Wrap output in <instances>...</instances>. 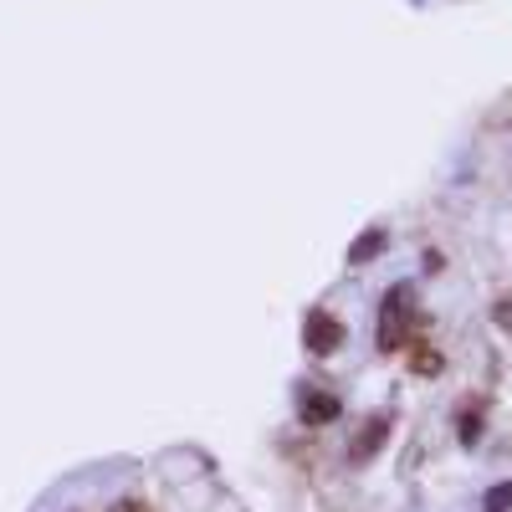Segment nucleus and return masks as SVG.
I'll return each mask as SVG.
<instances>
[{
    "mask_svg": "<svg viewBox=\"0 0 512 512\" xmlns=\"http://www.w3.org/2000/svg\"><path fill=\"white\" fill-rule=\"evenodd\" d=\"M410 318H415V287L400 282V287L384 292V303H379V354H400L405 349Z\"/></svg>",
    "mask_w": 512,
    "mask_h": 512,
    "instance_id": "f257e3e1",
    "label": "nucleus"
},
{
    "mask_svg": "<svg viewBox=\"0 0 512 512\" xmlns=\"http://www.w3.org/2000/svg\"><path fill=\"white\" fill-rule=\"evenodd\" d=\"M303 349L318 354V359L338 354V349H344V323H338L328 308H313V313L303 318Z\"/></svg>",
    "mask_w": 512,
    "mask_h": 512,
    "instance_id": "f03ea898",
    "label": "nucleus"
},
{
    "mask_svg": "<svg viewBox=\"0 0 512 512\" xmlns=\"http://www.w3.org/2000/svg\"><path fill=\"white\" fill-rule=\"evenodd\" d=\"M344 415V400L333 390H318V384H297V420L303 425H333Z\"/></svg>",
    "mask_w": 512,
    "mask_h": 512,
    "instance_id": "7ed1b4c3",
    "label": "nucleus"
},
{
    "mask_svg": "<svg viewBox=\"0 0 512 512\" xmlns=\"http://www.w3.org/2000/svg\"><path fill=\"white\" fill-rule=\"evenodd\" d=\"M390 425H395V415H390V410L369 415V420H364V431H359V436H354V446H349V461H354V466H364L384 441H390Z\"/></svg>",
    "mask_w": 512,
    "mask_h": 512,
    "instance_id": "20e7f679",
    "label": "nucleus"
},
{
    "mask_svg": "<svg viewBox=\"0 0 512 512\" xmlns=\"http://www.w3.org/2000/svg\"><path fill=\"white\" fill-rule=\"evenodd\" d=\"M379 251H384V231H369V236H359V241L349 246V262H354V267H364V262H374Z\"/></svg>",
    "mask_w": 512,
    "mask_h": 512,
    "instance_id": "39448f33",
    "label": "nucleus"
},
{
    "mask_svg": "<svg viewBox=\"0 0 512 512\" xmlns=\"http://www.w3.org/2000/svg\"><path fill=\"white\" fill-rule=\"evenodd\" d=\"M456 425H461V446H477V441H482V415H477V410H461Z\"/></svg>",
    "mask_w": 512,
    "mask_h": 512,
    "instance_id": "423d86ee",
    "label": "nucleus"
},
{
    "mask_svg": "<svg viewBox=\"0 0 512 512\" xmlns=\"http://www.w3.org/2000/svg\"><path fill=\"white\" fill-rule=\"evenodd\" d=\"M410 364H415V374H441V354L431 344H415V359Z\"/></svg>",
    "mask_w": 512,
    "mask_h": 512,
    "instance_id": "0eeeda50",
    "label": "nucleus"
},
{
    "mask_svg": "<svg viewBox=\"0 0 512 512\" xmlns=\"http://www.w3.org/2000/svg\"><path fill=\"white\" fill-rule=\"evenodd\" d=\"M482 512H512V482L492 487V492L482 497Z\"/></svg>",
    "mask_w": 512,
    "mask_h": 512,
    "instance_id": "6e6552de",
    "label": "nucleus"
},
{
    "mask_svg": "<svg viewBox=\"0 0 512 512\" xmlns=\"http://www.w3.org/2000/svg\"><path fill=\"white\" fill-rule=\"evenodd\" d=\"M492 318H497V323H502V328L512 333V292H507V297H497V308H492Z\"/></svg>",
    "mask_w": 512,
    "mask_h": 512,
    "instance_id": "1a4fd4ad",
    "label": "nucleus"
},
{
    "mask_svg": "<svg viewBox=\"0 0 512 512\" xmlns=\"http://www.w3.org/2000/svg\"><path fill=\"white\" fill-rule=\"evenodd\" d=\"M113 512H149V507H144V502H118Z\"/></svg>",
    "mask_w": 512,
    "mask_h": 512,
    "instance_id": "9d476101",
    "label": "nucleus"
}]
</instances>
